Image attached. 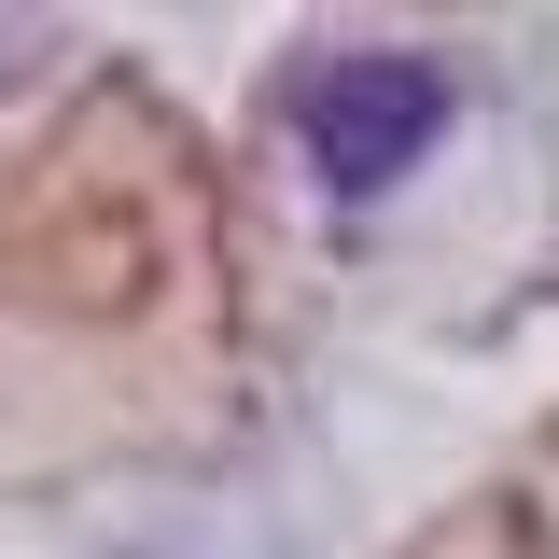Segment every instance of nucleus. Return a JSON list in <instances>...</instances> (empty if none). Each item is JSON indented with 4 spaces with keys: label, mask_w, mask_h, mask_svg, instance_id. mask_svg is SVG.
<instances>
[{
    "label": "nucleus",
    "mask_w": 559,
    "mask_h": 559,
    "mask_svg": "<svg viewBox=\"0 0 559 559\" xmlns=\"http://www.w3.org/2000/svg\"><path fill=\"white\" fill-rule=\"evenodd\" d=\"M294 140L336 197H392L419 154L448 140V70L406 57V43H349V57L294 70Z\"/></svg>",
    "instance_id": "1"
},
{
    "label": "nucleus",
    "mask_w": 559,
    "mask_h": 559,
    "mask_svg": "<svg viewBox=\"0 0 559 559\" xmlns=\"http://www.w3.org/2000/svg\"><path fill=\"white\" fill-rule=\"evenodd\" d=\"M127 559H280V546H252V532H224V518H182V532H140Z\"/></svg>",
    "instance_id": "2"
}]
</instances>
